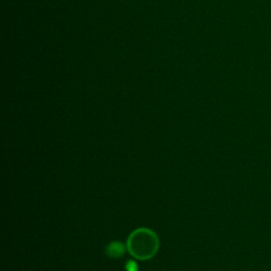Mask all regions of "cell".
Masks as SVG:
<instances>
[{"label":"cell","mask_w":271,"mask_h":271,"mask_svg":"<svg viewBox=\"0 0 271 271\" xmlns=\"http://www.w3.org/2000/svg\"><path fill=\"white\" fill-rule=\"evenodd\" d=\"M127 249L135 259L141 261L151 260L158 252L159 238L151 229L139 228L133 231L128 236Z\"/></svg>","instance_id":"6da1fadb"},{"label":"cell","mask_w":271,"mask_h":271,"mask_svg":"<svg viewBox=\"0 0 271 271\" xmlns=\"http://www.w3.org/2000/svg\"><path fill=\"white\" fill-rule=\"evenodd\" d=\"M125 253V245L121 242L114 241L109 243L105 248V254L111 259H119Z\"/></svg>","instance_id":"7a4b0ae2"},{"label":"cell","mask_w":271,"mask_h":271,"mask_svg":"<svg viewBox=\"0 0 271 271\" xmlns=\"http://www.w3.org/2000/svg\"><path fill=\"white\" fill-rule=\"evenodd\" d=\"M125 270L126 271H139V266L134 260H131L125 264Z\"/></svg>","instance_id":"3957f363"}]
</instances>
